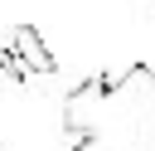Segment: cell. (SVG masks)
Segmentation results:
<instances>
[{
	"mask_svg": "<svg viewBox=\"0 0 155 151\" xmlns=\"http://www.w3.org/2000/svg\"><path fill=\"white\" fill-rule=\"evenodd\" d=\"M68 151H155V68H107L63 97Z\"/></svg>",
	"mask_w": 155,
	"mask_h": 151,
	"instance_id": "obj_1",
	"label": "cell"
},
{
	"mask_svg": "<svg viewBox=\"0 0 155 151\" xmlns=\"http://www.w3.org/2000/svg\"><path fill=\"white\" fill-rule=\"evenodd\" d=\"M15 54H19V58H24V68H29V73H39V78L58 73V58H53V49L44 44V34H39L34 24H15Z\"/></svg>",
	"mask_w": 155,
	"mask_h": 151,
	"instance_id": "obj_2",
	"label": "cell"
},
{
	"mask_svg": "<svg viewBox=\"0 0 155 151\" xmlns=\"http://www.w3.org/2000/svg\"><path fill=\"white\" fill-rule=\"evenodd\" d=\"M0 73H5L10 83H29V78H34V73L24 68V58H19L15 49H5V44H0Z\"/></svg>",
	"mask_w": 155,
	"mask_h": 151,
	"instance_id": "obj_3",
	"label": "cell"
}]
</instances>
